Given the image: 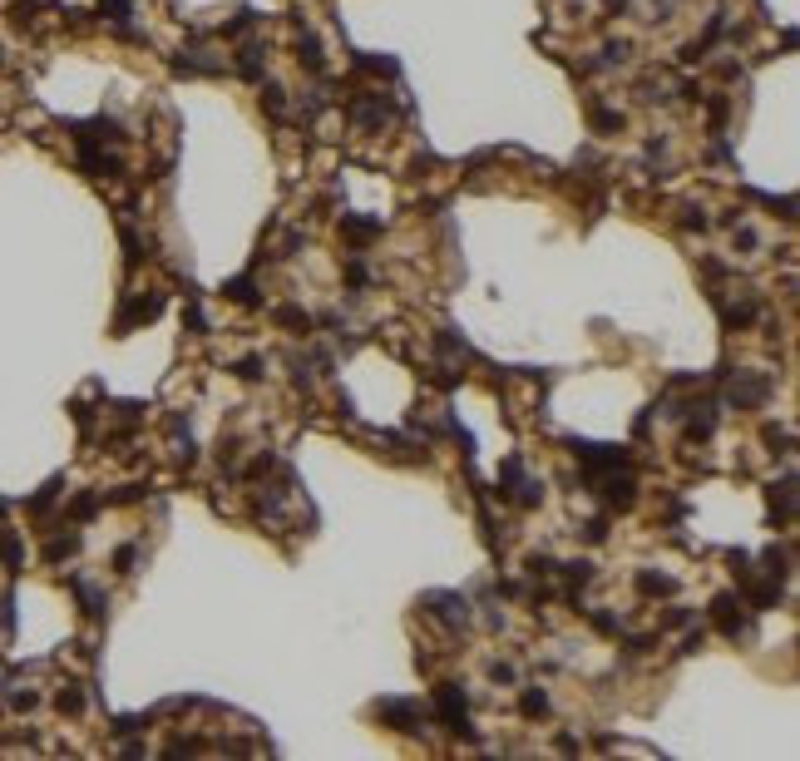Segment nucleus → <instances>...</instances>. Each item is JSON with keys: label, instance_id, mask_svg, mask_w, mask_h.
I'll use <instances>...</instances> for the list:
<instances>
[{"label": "nucleus", "instance_id": "obj_17", "mask_svg": "<svg viewBox=\"0 0 800 761\" xmlns=\"http://www.w3.org/2000/svg\"><path fill=\"white\" fill-rule=\"evenodd\" d=\"M237 376H242V381H257V376H262V361H257V356L237 361Z\"/></svg>", "mask_w": 800, "mask_h": 761}, {"label": "nucleus", "instance_id": "obj_10", "mask_svg": "<svg viewBox=\"0 0 800 761\" xmlns=\"http://www.w3.org/2000/svg\"><path fill=\"white\" fill-rule=\"evenodd\" d=\"M519 712H524V717H544V712H548V692L529 687V692H524V702H519Z\"/></svg>", "mask_w": 800, "mask_h": 761}, {"label": "nucleus", "instance_id": "obj_9", "mask_svg": "<svg viewBox=\"0 0 800 761\" xmlns=\"http://www.w3.org/2000/svg\"><path fill=\"white\" fill-rule=\"evenodd\" d=\"M637 588H642V593H677V578H667V573H642Z\"/></svg>", "mask_w": 800, "mask_h": 761}, {"label": "nucleus", "instance_id": "obj_8", "mask_svg": "<svg viewBox=\"0 0 800 761\" xmlns=\"http://www.w3.org/2000/svg\"><path fill=\"white\" fill-rule=\"evenodd\" d=\"M563 578H568V588H583V583H593V563L573 558V563H563Z\"/></svg>", "mask_w": 800, "mask_h": 761}, {"label": "nucleus", "instance_id": "obj_2", "mask_svg": "<svg viewBox=\"0 0 800 761\" xmlns=\"http://www.w3.org/2000/svg\"><path fill=\"white\" fill-rule=\"evenodd\" d=\"M711 608H716V628H721V633H731V638H736V633L746 628V613H741L746 603H741V598H731V593H721V598H716Z\"/></svg>", "mask_w": 800, "mask_h": 761}, {"label": "nucleus", "instance_id": "obj_3", "mask_svg": "<svg viewBox=\"0 0 800 761\" xmlns=\"http://www.w3.org/2000/svg\"><path fill=\"white\" fill-rule=\"evenodd\" d=\"M158 312H163V297H158V292H153V297H134V302H129V312L119 317V331H129L134 322H153Z\"/></svg>", "mask_w": 800, "mask_h": 761}, {"label": "nucleus", "instance_id": "obj_16", "mask_svg": "<svg viewBox=\"0 0 800 761\" xmlns=\"http://www.w3.org/2000/svg\"><path fill=\"white\" fill-rule=\"evenodd\" d=\"M134 558H139V549H134V544H124V549L114 554V568H119V573H129V568H134Z\"/></svg>", "mask_w": 800, "mask_h": 761}, {"label": "nucleus", "instance_id": "obj_14", "mask_svg": "<svg viewBox=\"0 0 800 761\" xmlns=\"http://www.w3.org/2000/svg\"><path fill=\"white\" fill-rule=\"evenodd\" d=\"M0 558H5L10 568L20 563V539H15V534H0Z\"/></svg>", "mask_w": 800, "mask_h": 761}, {"label": "nucleus", "instance_id": "obj_11", "mask_svg": "<svg viewBox=\"0 0 800 761\" xmlns=\"http://www.w3.org/2000/svg\"><path fill=\"white\" fill-rule=\"evenodd\" d=\"M277 322H282V326H297L301 336H306V331H311V317H306V312H301V307H277Z\"/></svg>", "mask_w": 800, "mask_h": 761}, {"label": "nucleus", "instance_id": "obj_18", "mask_svg": "<svg viewBox=\"0 0 800 761\" xmlns=\"http://www.w3.org/2000/svg\"><path fill=\"white\" fill-rule=\"evenodd\" d=\"M687 227H697V232H701V227H706V213H701V208H687Z\"/></svg>", "mask_w": 800, "mask_h": 761}, {"label": "nucleus", "instance_id": "obj_4", "mask_svg": "<svg viewBox=\"0 0 800 761\" xmlns=\"http://www.w3.org/2000/svg\"><path fill=\"white\" fill-rule=\"evenodd\" d=\"M341 232H346V242H371V237H381V222L376 217H341Z\"/></svg>", "mask_w": 800, "mask_h": 761}, {"label": "nucleus", "instance_id": "obj_7", "mask_svg": "<svg viewBox=\"0 0 800 761\" xmlns=\"http://www.w3.org/2000/svg\"><path fill=\"white\" fill-rule=\"evenodd\" d=\"M75 549H80V534H60V539L45 544V558H50V563H60V558H70Z\"/></svg>", "mask_w": 800, "mask_h": 761}, {"label": "nucleus", "instance_id": "obj_5", "mask_svg": "<svg viewBox=\"0 0 800 761\" xmlns=\"http://www.w3.org/2000/svg\"><path fill=\"white\" fill-rule=\"evenodd\" d=\"M602 500H607L612 509H627V504H632V480H627V475H622V480L607 475V480H602Z\"/></svg>", "mask_w": 800, "mask_h": 761}, {"label": "nucleus", "instance_id": "obj_6", "mask_svg": "<svg viewBox=\"0 0 800 761\" xmlns=\"http://www.w3.org/2000/svg\"><path fill=\"white\" fill-rule=\"evenodd\" d=\"M376 717L396 722V732H410V727H415V707H410V702H381V707H376Z\"/></svg>", "mask_w": 800, "mask_h": 761}, {"label": "nucleus", "instance_id": "obj_12", "mask_svg": "<svg viewBox=\"0 0 800 761\" xmlns=\"http://www.w3.org/2000/svg\"><path fill=\"white\" fill-rule=\"evenodd\" d=\"M227 297H232V302H257V292H252V277H237V282H227Z\"/></svg>", "mask_w": 800, "mask_h": 761}, {"label": "nucleus", "instance_id": "obj_1", "mask_svg": "<svg viewBox=\"0 0 800 761\" xmlns=\"http://www.w3.org/2000/svg\"><path fill=\"white\" fill-rule=\"evenodd\" d=\"M465 707H470V702H465V692H460V687H440V692H435V712H440V722H445V727H455V732H470Z\"/></svg>", "mask_w": 800, "mask_h": 761}, {"label": "nucleus", "instance_id": "obj_15", "mask_svg": "<svg viewBox=\"0 0 800 761\" xmlns=\"http://www.w3.org/2000/svg\"><path fill=\"white\" fill-rule=\"evenodd\" d=\"M94 509H99V500H94V495H80V500H75V509H70V514H75V519H90V514H94Z\"/></svg>", "mask_w": 800, "mask_h": 761}, {"label": "nucleus", "instance_id": "obj_13", "mask_svg": "<svg viewBox=\"0 0 800 761\" xmlns=\"http://www.w3.org/2000/svg\"><path fill=\"white\" fill-rule=\"evenodd\" d=\"M55 702H60V712H70V717H75V712H85V697H80L75 687H65V692H60Z\"/></svg>", "mask_w": 800, "mask_h": 761}]
</instances>
